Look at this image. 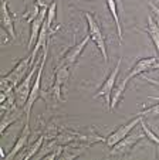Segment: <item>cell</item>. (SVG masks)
Instances as JSON below:
<instances>
[{
  "label": "cell",
  "mask_w": 159,
  "mask_h": 160,
  "mask_svg": "<svg viewBox=\"0 0 159 160\" xmlns=\"http://www.w3.org/2000/svg\"><path fill=\"white\" fill-rule=\"evenodd\" d=\"M84 17L87 20L88 24V34H90L91 40L95 42L98 50L101 51L102 58H104L105 65H108V51H107V37L104 36V31L101 28V24L95 18V16L90 12H84Z\"/></svg>",
  "instance_id": "1"
},
{
  "label": "cell",
  "mask_w": 159,
  "mask_h": 160,
  "mask_svg": "<svg viewBox=\"0 0 159 160\" xmlns=\"http://www.w3.org/2000/svg\"><path fill=\"white\" fill-rule=\"evenodd\" d=\"M50 47V45H48ZM48 47L43 48V55H41V62H40V67H39V71L36 74V79L33 81V87H31V91H30V95H29V99L24 105V115H26V121H30V115H31V108L33 105L36 103L37 99L41 98V75H43V70L45 67V62H47V58H48Z\"/></svg>",
  "instance_id": "2"
},
{
  "label": "cell",
  "mask_w": 159,
  "mask_h": 160,
  "mask_svg": "<svg viewBox=\"0 0 159 160\" xmlns=\"http://www.w3.org/2000/svg\"><path fill=\"white\" fill-rule=\"evenodd\" d=\"M40 62H41V58H40V60H37L36 62L31 65V68H30V71H29V74L24 77L23 81H21L20 84H19L17 87L14 88L16 102H17V105L20 106V108H24V105H26V102H27V99H29V95H30L31 87H33V84H31V82H33L34 74L39 71Z\"/></svg>",
  "instance_id": "3"
},
{
  "label": "cell",
  "mask_w": 159,
  "mask_h": 160,
  "mask_svg": "<svg viewBox=\"0 0 159 160\" xmlns=\"http://www.w3.org/2000/svg\"><path fill=\"white\" fill-rule=\"evenodd\" d=\"M121 62H122V57L118 58L115 68L111 71V74H109V75L105 78V81L102 82V85L99 87V89L97 91L95 95H94V98L102 97L105 99V102H107V105H108V106H109V103H111V94H112V89H114V87H115V81H117V78H118V74H119Z\"/></svg>",
  "instance_id": "4"
},
{
  "label": "cell",
  "mask_w": 159,
  "mask_h": 160,
  "mask_svg": "<svg viewBox=\"0 0 159 160\" xmlns=\"http://www.w3.org/2000/svg\"><path fill=\"white\" fill-rule=\"evenodd\" d=\"M145 136V133H134V135H126L122 140L115 143L112 148H109V154L115 157H122L128 154L132 150V148L139 142Z\"/></svg>",
  "instance_id": "5"
},
{
  "label": "cell",
  "mask_w": 159,
  "mask_h": 160,
  "mask_svg": "<svg viewBox=\"0 0 159 160\" xmlns=\"http://www.w3.org/2000/svg\"><path fill=\"white\" fill-rule=\"evenodd\" d=\"M31 65H33V62H31V57L29 55V57H26V58H21V60L14 65V68H13L9 74H6V75H3V77L16 88L24 79V77L29 74Z\"/></svg>",
  "instance_id": "6"
},
{
  "label": "cell",
  "mask_w": 159,
  "mask_h": 160,
  "mask_svg": "<svg viewBox=\"0 0 159 160\" xmlns=\"http://www.w3.org/2000/svg\"><path fill=\"white\" fill-rule=\"evenodd\" d=\"M90 40H91L90 34H87V36H85L80 42H75L72 47H70L68 48V51L63 55V58L60 60V62L58 64H64V65L72 68V67L77 64L78 58H80V55L82 54V51H84V48L87 47L88 42H90Z\"/></svg>",
  "instance_id": "7"
},
{
  "label": "cell",
  "mask_w": 159,
  "mask_h": 160,
  "mask_svg": "<svg viewBox=\"0 0 159 160\" xmlns=\"http://www.w3.org/2000/svg\"><path fill=\"white\" fill-rule=\"evenodd\" d=\"M142 118H144V116H141V115L135 116V118L131 119L128 123L121 125L118 129H115L112 133H109V135L107 136V139H105V143H107V146H108V148H112L115 143H118L119 140H122L124 138H125L126 135H129V132H131V130L134 129V128H135L136 125L139 123V122H141Z\"/></svg>",
  "instance_id": "8"
},
{
  "label": "cell",
  "mask_w": 159,
  "mask_h": 160,
  "mask_svg": "<svg viewBox=\"0 0 159 160\" xmlns=\"http://www.w3.org/2000/svg\"><path fill=\"white\" fill-rule=\"evenodd\" d=\"M159 68V62L156 60V57H148V58H141L135 62V65L132 67L129 70V74L126 75V79L131 81L132 78H135L138 75H142V74L148 72V71L152 70H158Z\"/></svg>",
  "instance_id": "9"
},
{
  "label": "cell",
  "mask_w": 159,
  "mask_h": 160,
  "mask_svg": "<svg viewBox=\"0 0 159 160\" xmlns=\"http://www.w3.org/2000/svg\"><path fill=\"white\" fill-rule=\"evenodd\" d=\"M30 135H31V129H30V121H26V123H24L23 129H21L20 135L17 136V139H16V143L13 145L12 150L9 152V153L6 154V157L4 159L6 160H10V159H14L16 156H17L19 153H20L21 150H23L26 146H27L29 143V139H30Z\"/></svg>",
  "instance_id": "10"
},
{
  "label": "cell",
  "mask_w": 159,
  "mask_h": 160,
  "mask_svg": "<svg viewBox=\"0 0 159 160\" xmlns=\"http://www.w3.org/2000/svg\"><path fill=\"white\" fill-rule=\"evenodd\" d=\"M2 27L7 33L10 40H17V34H16L14 28V14L9 10V4L6 0H2Z\"/></svg>",
  "instance_id": "11"
},
{
  "label": "cell",
  "mask_w": 159,
  "mask_h": 160,
  "mask_svg": "<svg viewBox=\"0 0 159 160\" xmlns=\"http://www.w3.org/2000/svg\"><path fill=\"white\" fill-rule=\"evenodd\" d=\"M45 17H47V9H41L40 10V14L30 23V37H29V42H27V50L29 51L33 50L34 44H36L37 38H39L40 30H41L43 24H44Z\"/></svg>",
  "instance_id": "12"
},
{
  "label": "cell",
  "mask_w": 159,
  "mask_h": 160,
  "mask_svg": "<svg viewBox=\"0 0 159 160\" xmlns=\"http://www.w3.org/2000/svg\"><path fill=\"white\" fill-rule=\"evenodd\" d=\"M23 113H24V109L20 108V106L3 112V113H2V123H0V133L4 135L6 130L9 129V126H12L13 123H16V122L23 116Z\"/></svg>",
  "instance_id": "13"
},
{
  "label": "cell",
  "mask_w": 159,
  "mask_h": 160,
  "mask_svg": "<svg viewBox=\"0 0 159 160\" xmlns=\"http://www.w3.org/2000/svg\"><path fill=\"white\" fill-rule=\"evenodd\" d=\"M40 130L41 135L44 136V140H53L57 138V135L60 133V126H58V119L53 118L48 122H43L40 119Z\"/></svg>",
  "instance_id": "14"
},
{
  "label": "cell",
  "mask_w": 159,
  "mask_h": 160,
  "mask_svg": "<svg viewBox=\"0 0 159 160\" xmlns=\"http://www.w3.org/2000/svg\"><path fill=\"white\" fill-rule=\"evenodd\" d=\"M43 143H44V136L40 133L39 136H37V139L36 140H33V142L30 143L29 146H26V148L23 149V150L20 152V153L17 154V159H21V160H27V159H31L33 156H36L37 154V152L41 149V146H43Z\"/></svg>",
  "instance_id": "15"
},
{
  "label": "cell",
  "mask_w": 159,
  "mask_h": 160,
  "mask_svg": "<svg viewBox=\"0 0 159 160\" xmlns=\"http://www.w3.org/2000/svg\"><path fill=\"white\" fill-rule=\"evenodd\" d=\"M128 79L126 77L119 81V84H117L112 89V94H111V103H109V111H115L118 106V103L122 101L124 95H125V89H126V85H128Z\"/></svg>",
  "instance_id": "16"
},
{
  "label": "cell",
  "mask_w": 159,
  "mask_h": 160,
  "mask_svg": "<svg viewBox=\"0 0 159 160\" xmlns=\"http://www.w3.org/2000/svg\"><path fill=\"white\" fill-rule=\"evenodd\" d=\"M142 31H145V33L149 36V38L152 40L153 45H155L156 52H158V55H159V24L156 23V20H153V17L151 14H148L146 28H144Z\"/></svg>",
  "instance_id": "17"
},
{
  "label": "cell",
  "mask_w": 159,
  "mask_h": 160,
  "mask_svg": "<svg viewBox=\"0 0 159 160\" xmlns=\"http://www.w3.org/2000/svg\"><path fill=\"white\" fill-rule=\"evenodd\" d=\"M107 6H108L109 13L112 14V18L115 20V26H117V37L119 42H122V26H121V20L118 16V9H117V2L115 0H107Z\"/></svg>",
  "instance_id": "18"
},
{
  "label": "cell",
  "mask_w": 159,
  "mask_h": 160,
  "mask_svg": "<svg viewBox=\"0 0 159 160\" xmlns=\"http://www.w3.org/2000/svg\"><path fill=\"white\" fill-rule=\"evenodd\" d=\"M40 7H39V4L34 2L33 4H30V6H27L26 7V10H24V14H23V18L27 23H31V21L34 20V18L37 17V16L40 14Z\"/></svg>",
  "instance_id": "19"
},
{
  "label": "cell",
  "mask_w": 159,
  "mask_h": 160,
  "mask_svg": "<svg viewBox=\"0 0 159 160\" xmlns=\"http://www.w3.org/2000/svg\"><path fill=\"white\" fill-rule=\"evenodd\" d=\"M139 125H141V128H142V130H144V133H145V136H146L148 139L151 140V142H153L155 145H158L159 146V136L156 135L155 132H153L152 129H151L149 126H148L146 123L144 122V118L141 119V122H139Z\"/></svg>",
  "instance_id": "20"
},
{
  "label": "cell",
  "mask_w": 159,
  "mask_h": 160,
  "mask_svg": "<svg viewBox=\"0 0 159 160\" xmlns=\"http://www.w3.org/2000/svg\"><path fill=\"white\" fill-rule=\"evenodd\" d=\"M136 115H141V116H144V118H159V103H156V105H153V106H151V108H146V109H144V111H141V112H138Z\"/></svg>",
  "instance_id": "21"
},
{
  "label": "cell",
  "mask_w": 159,
  "mask_h": 160,
  "mask_svg": "<svg viewBox=\"0 0 159 160\" xmlns=\"http://www.w3.org/2000/svg\"><path fill=\"white\" fill-rule=\"evenodd\" d=\"M34 2L39 4L40 9H48V7L54 3V2H57V0H34Z\"/></svg>",
  "instance_id": "22"
},
{
  "label": "cell",
  "mask_w": 159,
  "mask_h": 160,
  "mask_svg": "<svg viewBox=\"0 0 159 160\" xmlns=\"http://www.w3.org/2000/svg\"><path fill=\"white\" fill-rule=\"evenodd\" d=\"M149 7L152 9V13H153V14L156 16V23L159 24V7H156L155 4H153L152 2H151V0H149Z\"/></svg>",
  "instance_id": "23"
},
{
  "label": "cell",
  "mask_w": 159,
  "mask_h": 160,
  "mask_svg": "<svg viewBox=\"0 0 159 160\" xmlns=\"http://www.w3.org/2000/svg\"><path fill=\"white\" fill-rule=\"evenodd\" d=\"M142 77H144V79H145V81H148V82H149V84H152V85H156V87L159 88V79L151 78V77H146V75H144V74H142Z\"/></svg>",
  "instance_id": "24"
},
{
  "label": "cell",
  "mask_w": 159,
  "mask_h": 160,
  "mask_svg": "<svg viewBox=\"0 0 159 160\" xmlns=\"http://www.w3.org/2000/svg\"><path fill=\"white\" fill-rule=\"evenodd\" d=\"M149 99H155V101H158L159 102V97H149Z\"/></svg>",
  "instance_id": "25"
}]
</instances>
